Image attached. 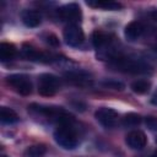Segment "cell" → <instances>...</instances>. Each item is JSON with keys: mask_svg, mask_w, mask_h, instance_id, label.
Instances as JSON below:
<instances>
[{"mask_svg": "<svg viewBox=\"0 0 157 157\" xmlns=\"http://www.w3.org/2000/svg\"><path fill=\"white\" fill-rule=\"evenodd\" d=\"M114 70L128 72V74H150L152 71V67L146 64L142 60L132 59V58H123L118 56L114 58L109 64Z\"/></svg>", "mask_w": 157, "mask_h": 157, "instance_id": "cell-1", "label": "cell"}, {"mask_svg": "<svg viewBox=\"0 0 157 157\" xmlns=\"http://www.w3.org/2000/svg\"><path fill=\"white\" fill-rule=\"evenodd\" d=\"M54 140L59 146L65 150H72L78 144L77 135L72 129L71 123L59 124L58 129L54 131Z\"/></svg>", "mask_w": 157, "mask_h": 157, "instance_id": "cell-2", "label": "cell"}, {"mask_svg": "<svg viewBox=\"0 0 157 157\" xmlns=\"http://www.w3.org/2000/svg\"><path fill=\"white\" fill-rule=\"evenodd\" d=\"M60 87V80L53 74H43L38 78V92L42 96H53Z\"/></svg>", "mask_w": 157, "mask_h": 157, "instance_id": "cell-3", "label": "cell"}, {"mask_svg": "<svg viewBox=\"0 0 157 157\" xmlns=\"http://www.w3.org/2000/svg\"><path fill=\"white\" fill-rule=\"evenodd\" d=\"M7 83L20 94L28 96L32 92V82L28 76L22 74H13L7 77Z\"/></svg>", "mask_w": 157, "mask_h": 157, "instance_id": "cell-4", "label": "cell"}, {"mask_svg": "<svg viewBox=\"0 0 157 157\" xmlns=\"http://www.w3.org/2000/svg\"><path fill=\"white\" fill-rule=\"evenodd\" d=\"M64 39L66 44L71 47H77L83 42V32L77 25L70 23L64 29Z\"/></svg>", "mask_w": 157, "mask_h": 157, "instance_id": "cell-5", "label": "cell"}, {"mask_svg": "<svg viewBox=\"0 0 157 157\" xmlns=\"http://www.w3.org/2000/svg\"><path fill=\"white\" fill-rule=\"evenodd\" d=\"M97 121L103 125L104 128H112L117 124L118 120V113L112 108H99L94 114Z\"/></svg>", "mask_w": 157, "mask_h": 157, "instance_id": "cell-6", "label": "cell"}, {"mask_svg": "<svg viewBox=\"0 0 157 157\" xmlns=\"http://www.w3.org/2000/svg\"><path fill=\"white\" fill-rule=\"evenodd\" d=\"M58 15L60 16V18L72 23L81 18V9L77 4H66L58 10Z\"/></svg>", "mask_w": 157, "mask_h": 157, "instance_id": "cell-7", "label": "cell"}, {"mask_svg": "<svg viewBox=\"0 0 157 157\" xmlns=\"http://www.w3.org/2000/svg\"><path fill=\"white\" fill-rule=\"evenodd\" d=\"M126 144L132 150H142L147 144V137L142 131L132 130L126 135Z\"/></svg>", "mask_w": 157, "mask_h": 157, "instance_id": "cell-8", "label": "cell"}, {"mask_svg": "<svg viewBox=\"0 0 157 157\" xmlns=\"http://www.w3.org/2000/svg\"><path fill=\"white\" fill-rule=\"evenodd\" d=\"M144 31H145V27L140 21H132L129 25H126L124 29V34L129 40H135L142 36Z\"/></svg>", "mask_w": 157, "mask_h": 157, "instance_id": "cell-9", "label": "cell"}, {"mask_svg": "<svg viewBox=\"0 0 157 157\" xmlns=\"http://www.w3.org/2000/svg\"><path fill=\"white\" fill-rule=\"evenodd\" d=\"M21 18L27 27H32V28L39 26L42 22V16L36 10H25L21 13Z\"/></svg>", "mask_w": 157, "mask_h": 157, "instance_id": "cell-10", "label": "cell"}, {"mask_svg": "<svg viewBox=\"0 0 157 157\" xmlns=\"http://www.w3.org/2000/svg\"><path fill=\"white\" fill-rule=\"evenodd\" d=\"M65 77L67 81L75 85H85L90 81V75L85 71H78V70H70L65 72Z\"/></svg>", "mask_w": 157, "mask_h": 157, "instance_id": "cell-11", "label": "cell"}, {"mask_svg": "<svg viewBox=\"0 0 157 157\" xmlns=\"http://www.w3.org/2000/svg\"><path fill=\"white\" fill-rule=\"evenodd\" d=\"M109 42H110V34H108V33H105L103 31H94L93 32V34H92V43H93V45L97 49L105 47Z\"/></svg>", "mask_w": 157, "mask_h": 157, "instance_id": "cell-12", "label": "cell"}, {"mask_svg": "<svg viewBox=\"0 0 157 157\" xmlns=\"http://www.w3.org/2000/svg\"><path fill=\"white\" fill-rule=\"evenodd\" d=\"M0 120L4 124H13L18 120V115L16 112L7 107H1L0 109Z\"/></svg>", "mask_w": 157, "mask_h": 157, "instance_id": "cell-13", "label": "cell"}, {"mask_svg": "<svg viewBox=\"0 0 157 157\" xmlns=\"http://www.w3.org/2000/svg\"><path fill=\"white\" fill-rule=\"evenodd\" d=\"M22 53H23V55H25L27 59H29V60H34V61H47V60H45V59H47L45 54H43V53L36 50L34 48H32V47H29V45H25L23 49H22Z\"/></svg>", "mask_w": 157, "mask_h": 157, "instance_id": "cell-14", "label": "cell"}, {"mask_svg": "<svg viewBox=\"0 0 157 157\" xmlns=\"http://www.w3.org/2000/svg\"><path fill=\"white\" fill-rule=\"evenodd\" d=\"M16 55V48L10 43L0 44V59L1 61H9Z\"/></svg>", "mask_w": 157, "mask_h": 157, "instance_id": "cell-15", "label": "cell"}, {"mask_svg": "<svg viewBox=\"0 0 157 157\" xmlns=\"http://www.w3.org/2000/svg\"><path fill=\"white\" fill-rule=\"evenodd\" d=\"M150 87H151V83L147 80H137L131 83V90L137 94H144L148 92Z\"/></svg>", "mask_w": 157, "mask_h": 157, "instance_id": "cell-16", "label": "cell"}, {"mask_svg": "<svg viewBox=\"0 0 157 157\" xmlns=\"http://www.w3.org/2000/svg\"><path fill=\"white\" fill-rule=\"evenodd\" d=\"M87 5L93 7H102L104 10H118L121 7L119 2L114 1H87Z\"/></svg>", "mask_w": 157, "mask_h": 157, "instance_id": "cell-17", "label": "cell"}, {"mask_svg": "<svg viewBox=\"0 0 157 157\" xmlns=\"http://www.w3.org/2000/svg\"><path fill=\"white\" fill-rule=\"evenodd\" d=\"M45 151L47 148L43 145H34L25 151V157H43L45 155Z\"/></svg>", "mask_w": 157, "mask_h": 157, "instance_id": "cell-18", "label": "cell"}, {"mask_svg": "<svg viewBox=\"0 0 157 157\" xmlns=\"http://www.w3.org/2000/svg\"><path fill=\"white\" fill-rule=\"evenodd\" d=\"M102 86H104L105 88H110V90H117V91H123L125 88V85L115 78H105L102 81Z\"/></svg>", "mask_w": 157, "mask_h": 157, "instance_id": "cell-19", "label": "cell"}, {"mask_svg": "<svg viewBox=\"0 0 157 157\" xmlns=\"http://www.w3.org/2000/svg\"><path fill=\"white\" fill-rule=\"evenodd\" d=\"M141 123V117L136 113H129L123 118V124L125 126H136Z\"/></svg>", "mask_w": 157, "mask_h": 157, "instance_id": "cell-20", "label": "cell"}, {"mask_svg": "<svg viewBox=\"0 0 157 157\" xmlns=\"http://www.w3.org/2000/svg\"><path fill=\"white\" fill-rule=\"evenodd\" d=\"M145 124L150 130H152V131L157 130V117H153V115L146 117L145 118Z\"/></svg>", "mask_w": 157, "mask_h": 157, "instance_id": "cell-21", "label": "cell"}, {"mask_svg": "<svg viewBox=\"0 0 157 157\" xmlns=\"http://www.w3.org/2000/svg\"><path fill=\"white\" fill-rule=\"evenodd\" d=\"M47 42H48L50 45H58V44H59V40H58V38H56L54 34H49L48 38H47Z\"/></svg>", "mask_w": 157, "mask_h": 157, "instance_id": "cell-22", "label": "cell"}, {"mask_svg": "<svg viewBox=\"0 0 157 157\" xmlns=\"http://www.w3.org/2000/svg\"><path fill=\"white\" fill-rule=\"evenodd\" d=\"M150 16H151V18H152L155 22H157V10H152V11L150 12Z\"/></svg>", "mask_w": 157, "mask_h": 157, "instance_id": "cell-23", "label": "cell"}, {"mask_svg": "<svg viewBox=\"0 0 157 157\" xmlns=\"http://www.w3.org/2000/svg\"><path fill=\"white\" fill-rule=\"evenodd\" d=\"M152 102H153V103H156V104H157V92H156V94H155V96H153V99H152Z\"/></svg>", "mask_w": 157, "mask_h": 157, "instance_id": "cell-24", "label": "cell"}, {"mask_svg": "<svg viewBox=\"0 0 157 157\" xmlns=\"http://www.w3.org/2000/svg\"><path fill=\"white\" fill-rule=\"evenodd\" d=\"M151 157H157V150H156V151L152 153V156H151Z\"/></svg>", "mask_w": 157, "mask_h": 157, "instance_id": "cell-25", "label": "cell"}, {"mask_svg": "<svg viewBox=\"0 0 157 157\" xmlns=\"http://www.w3.org/2000/svg\"><path fill=\"white\" fill-rule=\"evenodd\" d=\"M156 54H157V49H156Z\"/></svg>", "mask_w": 157, "mask_h": 157, "instance_id": "cell-26", "label": "cell"}, {"mask_svg": "<svg viewBox=\"0 0 157 157\" xmlns=\"http://www.w3.org/2000/svg\"><path fill=\"white\" fill-rule=\"evenodd\" d=\"M2 157H7V156H2Z\"/></svg>", "mask_w": 157, "mask_h": 157, "instance_id": "cell-27", "label": "cell"}]
</instances>
